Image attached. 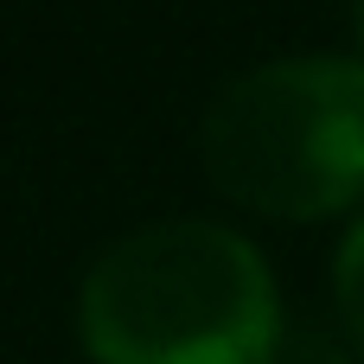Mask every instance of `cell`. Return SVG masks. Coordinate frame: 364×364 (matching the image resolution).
<instances>
[{
    "mask_svg": "<svg viewBox=\"0 0 364 364\" xmlns=\"http://www.w3.org/2000/svg\"><path fill=\"white\" fill-rule=\"evenodd\" d=\"M77 339L96 364H269L282 294L243 230L154 218L83 269Z\"/></svg>",
    "mask_w": 364,
    "mask_h": 364,
    "instance_id": "1",
    "label": "cell"
},
{
    "mask_svg": "<svg viewBox=\"0 0 364 364\" xmlns=\"http://www.w3.org/2000/svg\"><path fill=\"white\" fill-rule=\"evenodd\" d=\"M224 198L269 218H326L364 198V58L294 51L230 77L198 128Z\"/></svg>",
    "mask_w": 364,
    "mask_h": 364,
    "instance_id": "2",
    "label": "cell"
},
{
    "mask_svg": "<svg viewBox=\"0 0 364 364\" xmlns=\"http://www.w3.org/2000/svg\"><path fill=\"white\" fill-rule=\"evenodd\" d=\"M333 288H339V307H346V326L358 333L364 346V218L346 230L339 243V262H333Z\"/></svg>",
    "mask_w": 364,
    "mask_h": 364,
    "instance_id": "3",
    "label": "cell"
},
{
    "mask_svg": "<svg viewBox=\"0 0 364 364\" xmlns=\"http://www.w3.org/2000/svg\"><path fill=\"white\" fill-rule=\"evenodd\" d=\"M352 32H358V51H364V6L352 13Z\"/></svg>",
    "mask_w": 364,
    "mask_h": 364,
    "instance_id": "4",
    "label": "cell"
}]
</instances>
